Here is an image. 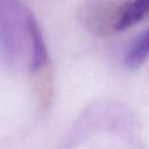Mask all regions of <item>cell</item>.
Returning <instances> with one entry per match:
<instances>
[{
	"label": "cell",
	"instance_id": "3957f363",
	"mask_svg": "<svg viewBox=\"0 0 149 149\" xmlns=\"http://www.w3.org/2000/svg\"><path fill=\"white\" fill-rule=\"evenodd\" d=\"M149 15V0H125L114 31H123Z\"/></svg>",
	"mask_w": 149,
	"mask_h": 149
},
{
	"label": "cell",
	"instance_id": "6da1fadb",
	"mask_svg": "<svg viewBox=\"0 0 149 149\" xmlns=\"http://www.w3.org/2000/svg\"><path fill=\"white\" fill-rule=\"evenodd\" d=\"M0 54L12 66L40 71L49 64L38 22L22 0H0Z\"/></svg>",
	"mask_w": 149,
	"mask_h": 149
},
{
	"label": "cell",
	"instance_id": "7a4b0ae2",
	"mask_svg": "<svg viewBox=\"0 0 149 149\" xmlns=\"http://www.w3.org/2000/svg\"><path fill=\"white\" fill-rule=\"evenodd\" d=\"M125 0H90L85 6L88 24L100 33L114 31Z\"/></svg>",
	"mask_w": 149,
	"mask_h": 149
},
{
	"label": "cell",
	"instance_id": "277c9868",
	"mask_svg": "<svg viewBox=\"0 0 149 149\" xmlns=\"http://www.w3.org/2000/svg\"><path fill=\"white\" fill-rule=\"evenodd\" d=\"M149 57V27L134 41L125 56L129 69H139Z\"/></svg>",
	"mask_w": 149,
	"mask_h": 149
}]
</instances>
